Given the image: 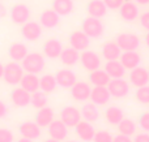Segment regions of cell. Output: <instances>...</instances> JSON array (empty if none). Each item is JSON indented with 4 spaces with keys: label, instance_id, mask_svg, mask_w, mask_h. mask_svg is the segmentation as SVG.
<instances>
[{
    "label": "cell",
    "instance_id": "obj_1",
    "mask_svg": "<svg viewBox=\"0 0 149 142\" xmlns=\"http://www.w3.org/2000/svg\"><path fill=\"white\" fill-rule=\"evenodd\" d=\"M21 65H22L24 70L26 73L38 74L45 69L46 61H45V56L41 55L39 52H30L24 57V60L21 61Z\"/></svg>",
    "mask_w": 149,
    "mask_h": 142
},
{
    "label": "cell",
    "instance_id": "obj_2",
    "mask_svg": "<svg viewBox=\"0 0 149 142\" xmlns=\"http://www.w3.org/2000/svg\"><path fill=\"white\" fill-rule=\"evenodd\" d=\"M81 30L84 31L90 39H98L103 35L105 26H103L101 18L88 16L86 18H84V21H82V23H81Z\"/></svg>",
    "mask_w": 149,
    "mask_h": 142
},
{
    "label": "cell",
    "instance_id": "obj_3",
    "mask_svg": "<svg viewBox=\"0 0 149 142\" xmlns=\"http://www.w3.org/2000/svg\"><path fill=\"white\" fill-rule=\"evenodd\" d=\"M109 93L114 99H124L130 95V82L124 78H111L107 85Z\"/></svg>",
    "mask_w": 149,
    "mask_h": 142
},
{
    "label": "cell",
    "instance_id": "obj_4",
    "mask_svg": "<svg viewBox=\"0 0 149 142\" xmlns=\"http://www.w3.org/2000/svg\"><path fill=\"white\" fill-rule=\"evenodd\" d=\"M24 76V68L17 61H10L4 65L3 78L8 85H18Z\"/></svg>",
    "mask_w": 149,
    "mask_h": 142
},
{
    "label": "cell",
    "instance_id": "obj_5",
    "mask_svg": "<svg viewBox=\"0 0 149 142\" xmlns=\"http://www.w3.org/2000/svg\"><path fill=\"white\" fill-rule=\"evenodd\" d=\"M115 42L122 51H137L140 47V38L134 33L118 34Z\"/></svg>",
    "mask_w": 149,
    "mask_h": 142
},
{
    "label": "cell",
    "instance_id": "obj_6",
    "mask_svg": "<svg viewBox=\"0 0 149 142\" xmlns=\"http://www.w3.org/2000/svg\"><path fill=\"white\" fill-rule=\"evenodd\" d=\"M80 63H81L82 68L88 72L95 70L101 68V57L97 52L92 51V50H85V51L80 52Z\"/></svg>",
    "mask_w": 149,
    "mask_h": 142
},
{
    "label": "cell",
    "instance_id": "obj_7",
    "mask_svg": "<svg viewBox=\"0 0 149 142\" xmlns=\"http://www.w3.org/2000/svg\"><path fill=\"white\" fill-rule=\"evenodd\" d=\"M59 116H60V120H62L68 128H74L82 120L81 112L74 106H65L64 108H62Z\"/></svg>",
    "mask_w": 149,
    "mask_h": 142
},
{
    "label": "cell",
    "instance_id": "obj_8",
    "mask_svg": "<svg viewBox=\"0 0 149 142\" xmlns=\"http://www.w3.org/2000/svg\"><path fill=\"white\" fill-rule=\"evenodd\" d=\"M130 85L134 88H141L149 83V70L144 67H136L130 70Z\"/></svg>",
    "mask_w": 149,
    "mask_h": 142
},
{
    "label": "cell",
    "instance_id": "obj_9",
    "mask_svg": "<svg viewBox=\"0 0 149 142\" xmlns=\"http://www.w3.org/2000/svg\"><path fill=\"white\" fill-rule=\"evenodd\" d=\"M119 16L123 21L127 22H134L139 18L140 12H139V5L136 3L131 1V0H126L119 8Z\"/></svg>",
    "mask_w": 149,
    "mask_h": 142
},
{
    "label": "cell",
    "instance_id": "obj_10",
    "mask_svg": "<svg viewBox=\"0 0 149 142\" xmlns=\"http://www.w3.org/2000/svg\"><path fill=\"white\" fill-rule=\"evenodd\" d=\"M55 78H56L58 86H60L62 89H71L77 82L76 73L70 68L59 69L56 72V74H55Z\"/></svg>",
    "mask_w": 149,
    "mask_h": 142
},
{
    "label": "cell",
    "instance_id": "obj_11",
    "mask_svg": "<svg viewBox=\"0 0 149 142\" xmlns=\"http://www.w3.org/2000/svg\"><path fill=\"white\" fill-rule=\"evenodd\" d=\"M21 35L29 42H36L42 35V26L36 21H28L21 28Z\"/></svg>",
    "mask_w": 149,
    "mask_h": 142
},
{
    "label": "cell",
    "instance_id": "obj_12",
    "mask_svg": "<svg viewBox=\"0 0 149 142\" xmlns=\"http://www.w3.org/2000/svg\"><path fill=\"white\" fill-rule=\"evenodd\" d=\"M10 20L17 25H24L30 18V9L25 4H15L9 10Z\"/></svg>",
    "mask_w": 149,
    "mask_h": 142
},
{
    "label": "cell",
    "instance_id": "obj_13",
    "mask_svg": "<svg viewBox=\"0 0 149 142\" xmlns=\"http://www.w3.org/2000/svg\"><path fill=\"white\" fill-rule=\"evenodd\" d=\"M90 102L94 103L95 106H106L110 102L111 95L109 93L107 86H93L90 91Z\"/></svg>",
    "mask_w": 149,
    "mask_h": 142
},
{
    "label": "cell",
    "instance_id": "obj_14",
    "mask_svg": "<svg viewBox=\"0 0 149 142\" xmlns=\"http://www.w3.org/2000/svg\"><path fill=\"white\" fill-rule=\"evenodd\" d=\"M68 41H70V46L73 47L74 50H77L79 52L85 51L90 46V38L82 30L72 31L70 34V39Z\"/></svg>",
    "mask_w": 149,
    "mask_h": 142
},
{
    "label": "cell",
    "instance_id": "obj_15",
    "mask_svg": "<svg viewBox=\"0 0 149 142\" xmlns=\"http://www.w3.org/2000/svg\"><path fill=\"white\" fill-rule=\"evenodd\" d=\"M70 90H71V97L76 102H86L90 98L92 88L85 81H77Z\"/></svg>",
    "mask_w": 149,
    "mask_h": 142
},
{
    "label": "cell",
    "instance_id": "obj_16",
    "mask_svg": "<svg viewBox=\"0 0 149 142\" xmlns=\"http://www.w3.org/2000/svg\"><path fill=\"white\" fill-rule=\"evenodd\" d=\"M74 133L76 136L84 142H92L94 137L95 129L93 127V123H89L86 120H81L79 124L74 127Z\"/></svg>",
    "mask_w": 149,
    "mask_h": 142
},
{
    "label": "cell",
    "instance_id": "obj_17",
    "mask_svg": "<svg viewBox=\"0 0 149 142\" xmlns=\"http://www.w3.org/2000/svg\"><path fill=\"white\" fill-rule=\"evenodd\" d=\"M47 132H49V136L54 140L58 141H64L68 136V127L62 121V120H55L51 123V124L47 127Z\"/></svg>",
    "mask_w": 149,
    "mask_h": 142
},
{
    "label": "cell",
    "instance_id": "obj_18",
    "mask_svg": "<svg viewBox=\"0 0 149 142\" xmlns=\"http://www.w3.org/2000/svg\"><path fill=\"white\" fill-rule=\"evenodd\" d=\"M18 132L22 137L29 138V140H37L41 137V127L36 121H24L18 125Z\"/></svg>",
    "mask_w": 149,
    "mask_h": 142
},
{
    "label": "cell",
    "instance_id": "obj_19",
    "mask_svg": "<svg viewBox=\"0 0 149 142\" xmlns=\"http://www.w3.org/2000/svg\"><path fill=\"white\" fill-rule=\"evenodd\" d=\"M43 55L49 59H58L63 51V44L59 39L56 38H50L43 43Z\"/></svg>",
    "mask_w": 149,
    "mask_h": 142
},
{
    "label": "cell",
    "instance_id": "obj_20",
    "mask_svg": "<svg viewBox=\"0 0 149 142\" xmlns=\"http://www.w3.org/2000/svg\"><path fill=\"white\" fill-rule=\"evenodd\" d=\"M119 61L126 68V70H131L140 65L141 56H140V54L137 51H122Z\"/></svg>",
    "mask_w": 149,
    "mask_h": 142
},
{
    "label": "cell",
    "instance_id": "obj_21",
    "mask_svg": "<svg viewBox=\"0 0 149 142\" xmlns=\"http://www.w3.org/2000/svg\"><path fill=\"white\" fill-rule=\"evenodd\" d=\"M31 94L24 88H16L10 93V101L17 107H26L30 104Z\"/></svg>",
    "mask_w": 149,
    "mask_h": 142
},
{
    "label": "cell",
    "instance_id": "obj_22",
    "mask_svg": "<svg viewBox=\"0 0 149 142\" xmlns=\"http://www.w3.org/2000/svg\"><path fill=\"white\" fill-rule=\"evenodd\" d=\"M122 54V50L119 48V46L116 44L115 41H110L103 43L102 50H101V55L106 61H110V60H119Z\"/></svg>",
    "mask_w": 149,
    "mask_h": 142
},
{
    "label": "cell",
    "instance_id": "obj_23",
    "mask_svg": "<svg viewBox=\"0 0 149 142\" xmlns=\"http://www.w3.org/2000/svg\"><path fill=\"white\" fill-rule=\"evenodd\" d=\"M60 21V16L55 12L54 9H46L42 12L41 17H39V23H41L42 28L46 29H54L59 25Z\"/></svg>",
    "mask_w": 149,
    "mask_h": 142
},
{
    "label": "cell",
    "instance_id": "obj_24",
    "mask_svg": "<svg viewBox=\"0 0 149 142\" xmlns=\"http://www.w3.org/2000/svg\"><path fill=\"white\" fill-rule=\"evenodd\" d=\"M55 119V114L54 110L50 108V107H42L38 110L36 115V123L39 125L41 128H47Z\"/></svg>",
    "mask_w": 149,
    "mask_h": 142
},
{
    "label": "cell",
    "instance_id": "obj_25",
    "mask_svg": "<svg viewBox=\"0 0 149 142\" xmlns=\"http://www.w3.org/2000/svg\"><path fill=\"white\" fill-rule=\"evenodd\" d=\"M103 69L106 70V73L111 78H123L124 74H126V68L122 65V63L119 60L106 61L105 65H103Z\"/></svg>",
    "mask_w": 149,
    "mask_h": 142
},
{
    "label": "cell",
    "instance_id": "obj_26",
    "mask_svg": "<svg viewBox=\"0 0 149 142\" xmlns=\"http://www.w3.org/2000/svg\"><path fill=\"white\" fill-rule=\"evenodd\" d=\"M86 12L92 17L102 18L107 13V7L103 3V0H90L86 5Z\"/></svg>",
    "mask_w": 149,
    "mask_h": 142
},
{
    "label": "cell",
    "instance_id": "obj_27",
    "mask_svg": "<svg viewBox=\"0 0 149 142\" xmlns=\"http://www.w3.org/2000/svg\"><path fill=\"white\" fill-rule=\"evenodd\" d=\"M124 119V112L120 107L118 106H110L105 110V120L110 125H118L122 120Z\"/></svg>",
    "mask_w": 149,
    "mask_h": 142
},
{
    "label": "cell",
    "instance_id": "obj_28",
    "mask_svg": "<svg viewBox=\"0 0 149 142\" xmlns=\"http://www.w3.org/2000/svg\"><path fill=\"white\" fill-rule=\"evenodd\" d=\"M59 59L65 67H73L80 61V52L73 47H67V48H63Z\"/></svg>",
    "mask_w": 149,
    "mask_h": 142
},
{
    "label": "cell",
    "instance_id": "obj_29",
    "mask_svg": "<svg viewBox=\"0 0 149 142\" xmlns=\"http://www.w3.org/2000/svg\"><path fill=\"white\" fill-rule=\"evenodd\" d=\"M110 80L111 77L106 73L105 69L98 68V69L89 72V82L93 86H107Z\"/></svg>",
    "mask_w": 149,
    "mask_h": 142
},
{
    "label": "cell",
    "instance_id": "obj_30",
    "mask_svg": "<svg viewBox=\"0 0 149 142\" xmlns=\"http://www.w3.org/2000/svg\"><path fill=\"white\" fill-rule=\"evenodd\" d=\"M20 85L21 88H24L30 94H33L37 90H39V77L37 74H34V73H26L21 78Z\"/></svg>",
    "mask_w": 149,
    "mask_h": 142
},
{
    "label": "cell",
    "instance_id": "obj_31",
    "mask_svg": "<svg viewBox=\"0 0 149 142\" xmlns=\"http://www.w3.org/2000/svg\"><path fill=\"white\" fill-rule=\"evenodd\" d=\"M81 112V117L82 120H86L89 123H95L98 119H100V110H98V106H95L94 103H85L84 106L80 110Z\"/></svg>",
    "mask_w": 149,
    "mask_h": 142
},
{
    "label": "cell",
    "instance_id": "obj_32",
    "mask_svg": "<svg viewBox=\"0 0 149 142\" xmlns=\"http://www.w3.org/2000/svg\"><path fill=\"white\" fill-rule=\"evenodd\" d=\"M8 54H9V57L13 60V61L20 63V61H22L24 57H25L29 52H28V47H26L25 44L16 42V43H12L9 46Z\"/></svg>",
    "mask_w": 149,
    "mask_h": 142
},
{
    "label": "cell",
    "instance_id": "obj_33",
    "mask_svg": "<svg viewBox=\"0 0 149 142\" xmlns=\"http://www.w3.org/2000/svg\"><path fill=\"white\" fill-rule=\"evenodd\" d=\"M52 9L59 16H70L74 9L73 0H52Z\"/></svg>",
    "mask_w": 149,
    "mask_h": 142
},
{
    "label": "cell",
    "instance_id": "obj_34",
    "mask_svg": "<svg viewBox=\"0 0 149 142\" xmlns=\"http://www.w3.org/2000/svg\"><path fill=\"white\" fill-rule=\"evenodd\" d=\"M56 86H58L56 78H55L54 74H43L39 78V89L43 93H46V94L54 93Z\"/></svg>",
    "mask_w": 149,
    "mask_h": 142
},
{
    "label": "cell",
    "instance_id": "obj_35",
    "mask_svg": "<svg viewBox=\"0 0 149 142\" xmlns=\"http://www.w3.org/2000/svg\"><path fill=\"white\" fill-rule=\"evenodd\" d=\"M116 127H118V133H120V134L130 136V137H132V136L136 134L137 125L132 119H127V117H124Z\"/></svg>",
    "mask_w": 149,
    "mask_h": 142
},
{
    "label": "cell",
    "instance_id": "obj_36",
    "mask_svg": "<svg viewBox=\"0 0 149 142\" xmlns=\"http://www.w3.org/2000/svg\"><path fill=\"white\" fill-rule=\"evenodd\" d=\"M30 104L34 108H42V107L47 106V94L43 93L42 90H37L36 93L31 94L30 98Z\"/></svg>",
    "mask_w": 149,
    "mask_h": 142
},
{
    "label": "cell",
    "instance_id": "obj_37",
    "mask_svg": "<svg viewBox=\"0 0 149 142\" xmlns=\"http://www.w3.org/2000/svg\"><path fill=\"white\" fill-rule=\"evenodd\" d=\"M135 99L137 103L149 106V83L141 88H137L135 91Z\"/></svg>",
    "mask_w": 149,
    "mask_h": 142
},
{
    "label": "cell",
    "instance_id": "obj_38",
    "mask_svg": "<svg viewBox=\"0 0 149 142\" xmlns=\"http://www.w3.org/2000/svg\"><path fill=\"white\" fill-rule=\"evenodd\" d=\"M114 136L107 130H98L94 133L92 142H113Z\"/></svg>",
    "mask_w": 149,
    "mask_h": 142
},
{
    "label": "cell",
    "instance_id": "obj_39",
    "mask_svg": "<svg viewBox=\"0 0 149 142\" xmlns=\"http://www.w3.org/2000/svg\"><path fill=\"white\" fill-rule=\"evenodd\" d=\"M140 129H143V132H148L149 133V111L148 112H143L140 115L139 120H137Z\"/></svg>",
    "mask_w": 149,
    "mask_h": 142
},
{
    "label": "cell",
    "instance_id": "obj_40",
    "mask_svg": "<svg viewBox=\"0 0 149 142\" xmlns=\"http://www.w3.org/2000/svg\"><path fill=\"white\" fill-rule=\"evenodd\" d=\"M15 136L9 129L0 128V142H13Z\"/></svg>",
    "mask_w": 149,
    "mask_h": 142
},
{
    "label": "cell",
    "instance_id": "obj_41",
    "mask_svg": "<svg viewBox=\"0 0 149 142\" xmlns=\"http://www.w3.org/2000/svg\"><path fill=\"white\" fill-rule=\"evenodd\" d=\"M124 1H126V0H103V3H105L106 7H107V9H111V10L119 9L120 5L123 4Z\"/></svg>",
    "mask_w": 149,
    "mask_h": 142
},
{
    "label": "cell",
    "instance_id": "obj_42",
    "mask_svg": "<svg viewBox=\"0 0 149 142\" xmlns=\"http://www.w3.org/2000/svg\"><path fill=\"white\" fill-rule=\"evenodd\" d=\"M139 20H140V25H141V28L145 29L147 31H149V10L141 13V14L139 16Z\"/></svg>",
    "mask_w": 149,
    "mask_h": 142
},
{
    "label": "cell",
    "instance_id": "obj_43",
    "mask_svg": "<svg viewBox=\"0 0 149 142\" xmlns=\"http://www.w3.org/2000/svg\"><path fill=\"white\" fill-rule=\"evenodd\" d=\"M134 142H149V133L148 132H143L139 133V134H135Z\"/></svg>",
    "mask_w": 149,
    "mask_h": 142
},
{
    "label": "cell",
    "instance_id": "obj_44",
    "mask_svg": "<svg viewBox=\"0 0 149 142\" xmlns=\"http://www.w3.org/2000/svg\"><path fill=\"white\" fill-rule=\"evenodd\" d=\"M113 142H134V141H132V138L130 136H124V134L118 133L116 136H114Z\"/></svg>",
    "mask_w": 149,
    "mask_h": 142
},
{
    "label": "cell",
    "instance_id": "obj_45",
    "mask_svg": "<svg viewBox=\"0 0 149 142\" xmlns=\"http://www.w3.org/2000/svg\"><path fill=\"white\" fill-rule=\"evenodd\" d=\"M7 112H8V108H7V106H5V103L0 101V119L4 117L5 115H7Z\"/></svg>",
    "mask_w": 149,
    "mask_h": 142
},
{
    "label": "cell",
    "instance_id": "obj_46",
    "mask_svg": "<svg viewBox=\"0 0 149 142\" xmlns=\"http://www.w3.org/2000/svg\"><path fill=\"white\" fill-rule=\"evenodd\" d=\"M5 14H7V9H5V7L3 4H0V18H3Z\"/></svg>",
    "mask_w": 149,
    "mask_h": 142
},
{
    "label": "cell",
    "instance_id": "obj_47",
    "mask_svg": "<svg viewBox=\"0 0 149 142\" xmlns=\"http://www.w3.org/2000/svg\"><path fill=\"white\" fill-rule=\"evenodd\" d=\"M137 5H149V0H134Z\"/></svg>",
    "mask_w": 149,
    "mask_h": 142
},
{
    "label": "cell",
    "instance_id": "obj_48",
    "mask_svg": "<svg viewBox=\"0 0 149 142\" xmlns=\"http://www.w3.org/2000/svg\"><path fill=\"white\" fill-rule=\"evenodd\" d=\"M144 41H145V46H147L148 48H149V31H147V34H145Z\"/></svg>",
    "mask_w": 149,
    "mask_h": 142
},
{
    "label": "cell",
    "instance_id": "obj_49",
    "mask_svg": "<svg viewBox=\"0 0 149 142\" xmlns=\"http://www.w3.org/2000/svg\"><path fill=\"white\" fill-rule=\"evenodd\" d=\"M17 142H33V140H29V138H25V137H22V138H20Z\"/></svg>",
    "mask_w": 149,
    "mask_h": 142
},
{
    "label": "cell",
    "instance_id": "obj_50",
    "mask_svg": "<svg viewBox=\"0 0 149 142\" xmlns=\"http://www.w3.org/2000/svg\"><path fill=\"white\" fill-rule=\"evenodd\" d=\"M3 73H4V65L0 63V78H3Z\"/></svg>",
    "mask_w": 149,
    "mask_h": 142
},
{
    "label": "cell",
    "instance_id": "obj_51",
    "mask_svg": "<svg viewBox=\"0 0 149 142\" xmlns=\"http://www.w3.org/2000/svg\"><path fill=\"white\" fill-rule=\"evenodd\" d=\"M45 142H60V141H58V140H54V138H51V137H50L49 140H46Z\"/></svg>",
    "mask_w": 149,
    "mask_h": 142
},
{
    "label": "cell",
    "instance_id": "obj_52",
    "mask_svg": "<svg viewBox=\"0 0 149 142\" xmlns=\"http://www.w3.org/2000/svg\"><path fill=\"white\" fill-rule=\"evenodd\" d=\"M64 142H77V141H73V140H70V141H64Z\"/></svg>",
    "mask_w": 149,
    "mask_h": 142
}]
</instances>
